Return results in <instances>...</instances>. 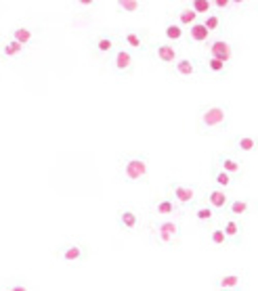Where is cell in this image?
I'll return each instance as SVG.
<instances>
[{
    "instance_id": "cell-5",
    "label": "cell",
    "mask_w": 258,
    "mask_h": 291,
    "mask_svg": "<svg viewBox=\"0 0 258 291\" xmlns=\"http://www.w3.org/2000/svg\"><path fill=\"white\" fill-rule=\"evenodd\" d=\"M166 76L179 82H198L204 80L202 72V59L195 55H181L176 57L170 65L166 67Z\"/></svg>"
},
{
    "instance_id": "cell-4",
    "label": "cell",
    "mask_w": 258,
    "mask_h": 291,
    "mask_svg": "<svg viewBox=\"0 0 258 291\" xmlns=\"http://www.w3.org/2000/svg\"><path fill=\"white\" fill-rule=\"evenodd\" d=\"M55 258L59 262H63L69 268H82L84 264L91 260V248H88V243H84L82 239L69 237V239L61 241L55 248Z\"/></svg>"
},
{
    "instance_id": "cell-31",
    "label": "cell",
    "mask_w": 258,
    "mask_h": 291,
    "mask_svg": "<svg viewBox=\"0 0 258 291\" xmlns=\"http://www.w3.org/2000/svg\"><path fill=\"white\" fill-rule=\"evenodd\" d=\"M0 289L2 291H32L34 285H30L28 279H23V277H11V279H2Z\"/></svg>"
},
{
    "instance_id": "cell-27",
    "label": "cell",
    "mask_w": 258,
    "mask_h": 291,
    "mask_svg": "<svg viewBox=\"0 0 258 291\" xmlns=\"http://www.w3.org/2000/svg\"><path fill=\"white\" fill-rule=\"evenodd\" d=\"M200 19H202V23L210 30V34H222V32H227V21H229V19H227V17L222 15V13L214 11V8H212L210 13L202 15Z\"/></svg>"
},
{
    "instance_id": "cell-14",
    "label": "cell",
    "mask_w": 258,
    "mask_h": 291,
    "mask_svg": "<svg viewBox=\"0 0 258 291\" xmlns=\"http://www.w3.org/2000/svg\"><path fill=\"white\" fill-rule=\"evenodd\" d=\"M212 160H214L218 164V167H222L231 178L237 180V184L242 182V178L246 176V170H248V166L244 162V155H239L235 151H220L216 155H212Z\"/></svg>"
},
{
    "instance_id": "cell-22",
    "label": "cell",
    "mask_w": 258,
    "mask_h": 291,
    "mask_svg": "<svg viewBox=\"0 0 258 291\" xmlns=\"http://www.w3.org/2000/svg\"><path fill=\"white\" fill-rule=\"evenodd\" d=\"M202 199L206 201L208 206L214 208L218 214H222L225 208H227V204H229L231 195H229L227 189H220V187H216V184H210V187H206L202 191Z\"/></svg>"
},
{
    "instance_id": "cell-24",
    "label": "cell",
    "mask_w": 258,
    "mask_h": 291,
    "mask_svg": "<svg viewBox=\"0 0 258 291\" xmlns=\"http://www.w3.org/2000/svg\"><path fill=\"white\" fill-rule=\"evenodd\" d=\"M258 147V138L252 132H239V134L231 136V151L239 155H254Z\"/></svg>"
},
{
    "instance_id": "cell-2",
    "label": "cell",
    "mask_w": 258,
    "mask_h": 291,
    "mask_svg": "<svg viewBox=\"0 0 258 291\" xmlns=\"http://www.w3.org/2000/svg\"><path fill=\"white\" fill-rule=\"evenodd\" d=\"M147 241L154 248L179 249L183 241V220L181 218H149Z\"/></svg>"
},
{
    "instance_id": "cell-21",
    "label": "cell",
    "mask_w": 258,
    "mask_h": 291,
    "mask_svg": "<svg viewBox=\"0 0 258 291\" xmlns=\"http://www.w3.org/2000/svg\"><path fill=\"white\" fill-rule=\"evenodd\" d=\"M202 243H204V248H206L208 251H222V249L229 248L227 237H225V233L220 231L218 224H212L208 228H204Z\"/></svg>"
},
{
    "instance_id": "cell-33",
    "label": "cell",
    "mask_w": 258,
    "mask_h": 291,
    "mask_svg": "<svg viewBox=\"0 0 258 291\" xmlns=\"http://www.w3.org/2000/svg\"><path fill=\"white\" fill-rule=\"evenodd\" d=\"M212 2V8L218 13H222L227 19H235L233 17V6H231V0H210Z\"/></svg>"
},
{
    "instance_id": "cell-15",
    "label": "cell",
    "mask_w": 258,
    "mask_h": 291,
    "mask_svg": "<svg viewBox=\"0 0 258 291\" xmlns=\"http://www.w3.org/2000/svg\"><path fill=\"white\" fill-rule=\"evenodd\" d=\"M216 224L220 226V231L225 233L227 241H229V248H242L244 237H246V224H244L242 218L220 214L218 220H216Z\"/></svg>"
},
{
    "instance_id": "cell-12",
    "label": "cell",
    "mask_w": 258,
    "mask_h": 291,
    "mask_svg": "<svg viewBox=\"0 0 258 291\" xmlns=\"http://www.w3.org/2000/svg\"><path fill=\"white\" fill-rule=\"evenodd\" d=\"M181 52H183V46H179V44H172V42H168V40L162 38V40H151L145 57H149L159 67H168L176 57L181 55Z\"/></svg>"
},
{
    "instance_id": "cell-32",
    "label": "cell",
    "mask_w": 258,
    "mask_h": 291,
    "mask_svg": "<svg viewBox=\"0 0 258 291\" xmlns=\"http://www.w3.org/2000/svg\"><path fill=\"white\" fill-rule=\"evenodd\" d=\"M183 2H185V4H189L200 17L212 11V2H210V0H183Z\"/></svg>"
},
{
    "instance_id": "cell-19",
    "label": "cell",
    "mask_w": 258,
    "mask_h": 291,
    "mask_svg": "<svg viewBox=\"0 0 258 291\" xmlns=\"http://www.w3.org/2000/svg\"><path fill=\"white\" fill-rule=\"evenodd\" d=\"M6 34L11 38H15L19 44H23L25 48H32V46H36L38 44V40L42 36V30L36 28V25H32V23H17Z\"/></svg>"
},
{
    "instance_id": "cell-9",
    "label": "cell",
    "mask_w": 258,
    "mask_h": 291,
    "mask_svg": "<svg viewBox=\"0 0 258 291\" xmlns=\"http://www.w3.org/2000/svg\"><path fill=\"white\" fill-rule=\"evenodd\" d=\"M118 40L122 46L130 48L137 57H145L147 48L151 44V34L147 28H126V30H118Z\"/></svg>"
},
{
    "instance_id": "cell-3",
    "label": "cell",
    "mask_w": 258,
    "mask_h": 291,
    "mask_svg": "<svg viewBox=\"0 0 258 291\" xmlns=\"http://www.w3.org/2000/svg\"><path fill=\"white\" fill-rule=\"evenodd\" d=\"M151 178V160L147 153L128 151L118 157V180L128 187L147 184Z\"/></svg>"
},
{
    "instance_id": "cell-11",
    "label": "cell",
    "mask_w": 258,
    "mask_h": 291,
    "mask_svg": "<svg viewBox=\"0 0 258 291\" xmlns=\"http://www.w3.org/2000/svg\"><path fill=\"white\" fill-rule=\"evenodd\" d=\"M115 224L122 233L126 235H139L143 231V218L137 206L132 204H120L115 209Z\"/></svg>"
},
{
    "instance_id": "cell-13",
    "label": "cell",
    "mask_w": 258,
    "mask_h": 291,
    "mask_svg": "<svg viewBox=\"0 0 258 291\" xmlns=\"http://www.w3.org/2000/svg\"><path fill=\"white\" fill-rule=\"evenodd\" d=\"M147 214L149 218H181L183 220L187 211L170 195H162V197H154L147 204Z\"/></svg>"
},
{
    "instance_id": "cell-29",
    "label": "cell",
    "mask_w": 258,
    "mask_h": 291,
    "mask_svg": "<svg viewBox=\"0 0 258 291\" xmlns=\"http://www.w3.org/2000/svg\"><path fill=\"white\" fill-rule=\"evenodd\" d=\"M149 0H115V11L122 15H145Z\"/></svg>"
},
{
    "instance_id": "cell-1",
    "label": "cell",
    "mask_w": 258,
    "mask_h": 291,
    "mask_svg": "<svg viewBox=\"0 0 258 291\" xmlns=\"http://www.w3.org/2000/svg\"><path fill=\"white\" fill-rule=\"evenodd\" d=\"M231 107L222 101L202 103L195 111V132L200 136H220L229 130Z\"/></svg>"
},
{
    "instance_id": "cell-20",
    "label": "cell",
    "mask_w": 258,
    "mask_h": 291,
    "mask_svg": "<svg viewBox=\"0 0 258 291\" xmlns=\"http://www.w3.org/2000/svg\"><path fill=\"white\" fill-rule=\"evenodd\" d=\"M202 72H204V78H212V80H225L231 72V65L220 61L216 57H210L206 52H202Z\"/></svg>"
},
{
    "instance_id": "cell-35",
    "label": "cell",
    "mask_w": 258,
    "mask_h": 291,
    "mask_svg": "<svg viewBox=\"0 0 258 291\" xmlns=\"http://www.w3.org/2000/svg\"><path fill=\"white\" fill-rule=\"evenodd\" d=\"M74 6H78L80 11H93L99 4V0H72Z\"/></svg>"
},
{
    "instance_id": "cell-25",
    "label": "cell",
    "mask_w": 258,
    "mask_h": 291,
    "mask_svg": "<svg viewBox=\"0 0 258 291\" xmlns=\"http://www.w3.org/2000/svg\"><path fill=\"white\" fill-rule=\"evenodd\" d=\"M185 38H187V28L181 25L170 13H168L166 21H164V40L179 44V46H185Z\"/></svg>"
},
{
    "instance_id": "cell-17",
    "label": "cell",
    "mask_w": 258,
    "mask_h": 291,
    "mask_svg": "<svg viewBox=\"0 0 258 291\" xmlns=\"http://www.w3.org/2000/svg\"><path fill=\"white\" fill-rule=\"evenodd\" d=\"M248 272L246 270H231L225 275H218L210 281V287L216 291H242L248 287Z\"/></svg>"
},
{
    "instance_id": "cell-26",
    "label": "cell",
    "mask_w": 258,
    "mask_h": 291,
    "mask_svg": "<svg viewBox=\"0 0 258 291\" xmlns=\"http://www.w3.org/2000/svg\"><path fill=\"white\" fill-rule=\"evenodd\" d=\"M252 208H254V206H252V201H250V199H244V197H231L222 214L246 220L248 216L252 214Z\"/></svg>"
},
{
    "instance_id": "cell-7",
    "label": "cell",
    "mask_w": 258,
    "mask_h": 291,
    "mask_svg": "<svg viewBox=\"0 0 258 291\" xmlns=\"http://www.w3.org/2000/svg\"><path fill=\"white\" fill-rule=\"evenodd\" d=\"M202 187L193 182H181V180H168L166 184V195H170L176 204H179L185 211L193 208L202 199Z\"/></svg>"
},
{
    "instance_id": "cell-23",
    "label": "cell",
    "mask_w": 258,
    "mask_h": 291,
    "mask_svg": "<svg viewBox=\"0 0 258 291\" xmlns=\"http://www.w3.org/2000/svg\"><path fill=\"white\" fill-rule=\"evenodd\" d=\"M210 30L206 28V25L202 23V19H198L195 23L187 25V38H185V44L187 46H193V48H204L206 46V42L210 40Z\"/></svg>"
},
{
    "instance_id": "cell-34",
    "label": "cell",
    "mask_w": 258,
    "mask_h": 291,
    "mask_svg": "<svg viewBox=\"0 0 258 291\" xmlns=\"http://www.w3.org/2000/svg\"><path fill=\"white\" fill-rule=\"evenodd\" d=\"M256 6V0H231V6H233V17H242L250 11V6Z\"/></svg>"
},
{
    "instance_id": "cell-6",
    "label": "cell",
    "mask_w": 258,
    "mask_h": 291,
    "mask_svg": "<svg viewBox=\"0 0 258 291\" xmlns=\"http://www.w3.org/2000/svg\"><path fill=\"white\" fill-rule=\"evenodd\" d=\"M202 52H206V55H210V57H216L220 61H225V63L233 65L239 57V46L233 38L222 32V34H212L210 40L206 42V46L202 48Z\"/></svg>"
},
{
    "instance_id": "cell-28",
    "label": "cell",
    "mask_w": 258,
    "mask_h": 291,
    "mask_svg": "<svg viewBox=\"0 0 258 291\" xmlns=\"http://www.w3.org/2000/svg\"><path fill=\"white\" fill-rule=\"evenodd\" d=\"M210 182L216 184V187H220V189H227V191L237 187V180H233L222 167H218V164L214 160H212V164H210Z\"/></svg>"
},
{
    "instance_id": "cell-18",
    "label": "cell",
    "mask_w": 258,
    "mask_h": 291,
    "mask_svg": "<svg viewBox=\"0 0 258 291\" xmlns=\"http://www.w3.org/2000/svg\"><path fill=\"white\" fill-rule=\"evenodd\" d=\"M28 50L30 48H25L23 44H19L8 34L0 38V61H4V63H19L28 57Z\"/></svg>"
},
{
    "instance_id": "cell-16",
    "label": "cell",
    "mask_w": 258,
    "mask_h": 291,
    "mask_svg": "<svg viewBox=\"0 0 258 291\" xmlns=\"http://www.w3.org/2000/svg\"><path fill=\"white\" fill-rule=\"evenodd\" d=\"M185 216H189L191 224H193L195 228L204 231V228H208V226H212V224H216V220H218L220 214H218V211H216L214 208H212V206H208L204 199H200L193 208L187 209V214H185Z\"/></svg>"
},
{
    "instance_id": "cell-8",
    "label": "cell",
    "mask_w": 258,
    "mask_h": 291,
    "mask_svg": "<svg viewBox=\"0 0 258 291\" xmlns=\"http://www.w3.org/2000/svg\"><path fill=\"white\" fill-rule=\"evenodd\" d=\"M137 55L132 52L130 48L126 46H120L115 48L111 55L103 61L105 65H107V69L113 74V76H118V78H128L132 72H135V67H137Z\"/></svg>"
},
{
    "instance_id": "cell-10",
    "label": "cell",
    "mask_w": 258,
    "mask_h": 291,
    "mask_svg": "<svg viewBox=\"0 0 258 291\" xmlns=\"http://www.w3.org/2000/svg\"><path fill=\"white\" fill-rule=\"evenodd\" d=\"M118 46H120V40H118L115 30L97 32L91 36V40H88V52H91V57L99 59V61H105Z\"/></svg>"
},
{
    "instance_id": "cell-30",
    "label": "cell",
    "mask_w": 258,
    "mask_h": 291,
    "mask_svg": "<svg viewBox=\"0 0 258 291\" xmlns=\"http://www.w3.org/2000/svg\"><path fill=\"white\" fill-rule=\"evenodd\" d=\"M168 13H170V15H172L174 19L179 21L181 25H185V28H187V25H191V23H195V21L200 19V15L195 13L189 4H185L183 0H181V2L176 4L174 8H172V11H168Z\"/></svg>"
}]
</instances>
